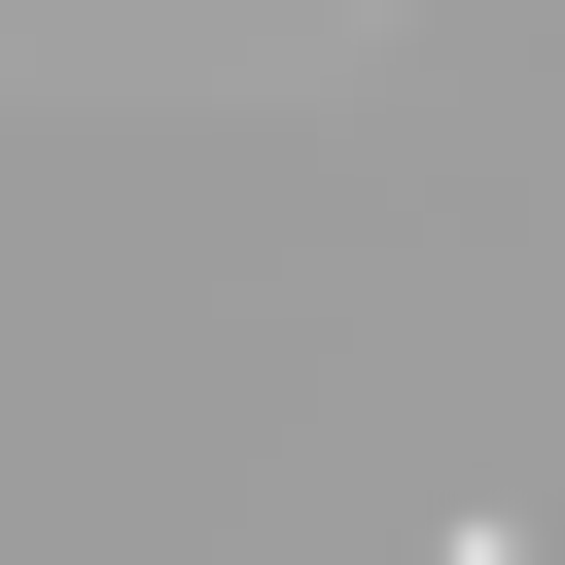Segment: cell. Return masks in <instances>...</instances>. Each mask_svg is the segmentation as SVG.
I'll return each mask as SVG.
<instances>
[{
	"mask_svg": "<svg viewBox=\"0 0 565 565\" xmlns=\"http://www.w3.org/2000/svg\"><path fill=\"white\" fill-rule=\"evenodd\" d=\"M424 565H530V530H424Z\"/></svg>",
	"mask_w": 565,
	"mask_h": 565,
	"instance_id": "1",
	"label": "cell"
}]
</instances>
